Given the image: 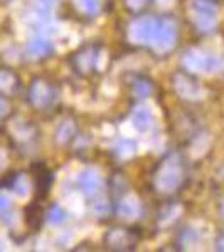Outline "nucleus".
<instances>
[{"label":"nucleus","instance_id":"12","mask_svg":"<svg viewBox=\"0 0 224 252\" xmlns=\"http://www.w3.org/2000/svg\"><path fill=\"white\" fill-rule=\"evenodd\" d=\"M31 51H32V54H36V56H44L51 51V44L44 39H36L34 42L31 44Z\"/></svg>","mask_w":224,"mask_h":252},{"label":"nucleus","instance_id":"17","mask_svg":"<svg viewBox=\"0 0 224 252\" xmlns=\"http://www.w3.org/2000/svg\"><path fill=\"white\" fill-rule=\"evenodd\" d=\"M158 2V5L160 7H170V5H174V2H176V0H157Z\"/></svg>","mask_w":224,"mask_h":252},{"label":"nucleus","instance_id":"11","mask_svg":"<svg viewBox=\"0 0 224 252\" xmlns=\"http://www.w3.org/2000/svg\"><path fill=\"white\" fill-rule=\"evenodd\" d=\"M78 7L84 14L95 15L100 10V0H78Z\"/></svg>","mask_w":224,"mask_h":252},{"label":"nucleus","instance_id":"2","mask_svg":"<svg viewBox=\"0 0 224 252\" xmlns=\"http://www.w3.org/2000/svg\"><path fill=\"white\" fill-rule=\"evenodd\" d=\"M184 66L192 72H218L224 67V61L214 54H206L201 51H187L184 56Z\"/></svg>","mask_w":224,"mask_h":252},{"label":"nucleus","instance_id":"16","mask_svg":"<svg viewBox=\"0 0 224 252\" xmlns=\"http://www.w3.org/2000/svg\"><path fill=\"white\" fill-rule=\"evenodd\" d=\"M145 3V0H128V5L132 7V9H140L142 5Z\"/></svg>","mask_w":224,"mask_h":252},{"label":"nucleus","instance_id":"14","mask_svg":"<svg viewBox=\"0 0 224 252\" xmlns=\"http://www.w3.org/2000/svg\"><path fill=\"white\" fill-rule=\"evenodd\" d=\"M49 220H51V223H61L64 220V212L59 209V207H54V209L51 210V214H49Z\"/></svg>","mask_w":224,"mask_h":252},{"label":"nucleus","instance_id":"8","mask_svg":"<svg viewBox=\"0 0 224 252\" xmlns=\"http://www.w3.org/2000/svg\"><path fill=\"white\" fill-rule=\"evenodd\" d=\"M79 184H81V187H83L84 192L93 195V193H96L101 187V175L96 168H89L81 175Z\"/></svg>","mask_w":224,"mask_h":252},{"label":"nucleus","instance_id":"3","mask_svg":"<svg viewBox=\"0 0 224 252\" xmlns=\"http://www.w3.org/2000/svg\"><path fill=\"white\" fill-rule=\"evenodd\" d=\"M177 40V27L172 20H160V22H155V29H153L152 39H150V44L155 49L157 52H167L170 51L174 46H176Z\"/></svg>","mask_w":224,"mask_h":252},{"label":"nucleus","instance_id":"9","mask_svg":"<svg viewBox=\"0 0 224 252\" xmlns=\"http://www.w3.org/2000/svg\"><path fill=\"white\" fill-rule=\"evenodd\" d=\"M118 214L123 219H135L140 214V202L135 195H128L118 205Z\"/></svg>","mask_w":224,"mask_h":252},{"label":"nucleus","instance_id":"5","mask_svg":"<svg viewBox=\"0 0 224 252\" xmlns=\"http://www.w3.org/2000/svg\"><path fill=\"white\" fill-rule=\"evenodd\" d=\"M155 22L153 19H138L135 22H132V26L128 27V39L133 44H144L150 42L155 29Z\"/></svg>","mask_w":224,"mask_h":252},{"label":"nucleus","instance_id":"4","mask_svg":"<svg viewBox=\"0 0 224 252\" xmlns=\"http://www.w3.org/2000/svg\"><path fill=\"white\" fill-rule=\"evenodd\" d=\"M182 172L181 166L176 161H167V163L158 170L157 177H155V185L160 192H172L176 190L179 184H181Z\"/></svg>","mask_w":224,"mask_h":252},{"label":"nucleus","instance_id":"13","mask_svg":"<svg viewBox=\"0 0 224 252\" xmlns=\"http://www.w3.org/2000/svg\"><path fill=\"white\" fill-rule=\"evenodd\" d=\"M73 133H75V128H73V125L71 123H64L63 126L59 128V133H58V138H59V141H68L69 138L73 136Z\"/></svg>","mask_w":224,"mask_h":252},{"label":"nucleus","instance_id":"7","mask_svg":"<svg viewBox=\"0 0 224 252\" xmlns=\"http://www.w3.org/2000/svg\"><path fill=\"white\" fill-rule=\"evenodd\" d=\"M153 125V115L149 108H137L132 115V126L138 131H149Z\"/></svg>","mask_w":224,"mask_h":252},{"label":"nucleus","instance_id":"15","mask_svg":"<svg viewBox=\"0 0 224 252\" xmlns=\"http://www.w3.org/2000/svg\"><path fill=\"white\" fill-rule=\"evenodd\" d=\"M150 91H152V88H150L147 83H142V81L135 86V93H137V94L140 96V97H147V96L150 94Z\"/></svg>","mask_w":224,"mask_h":252},{"label":"nucleus","instance_id":"10","mask_svg":"<svg viewBox=\"0 0 224 252\" xmlns=\"http://www.w3.org/2000/svg\"><path fill=\"white\" fill-rule=\"evenodd\" d=\"M32 99L37 106H46L51 99V91L44 83H36L32 88Z\"/></svg>","mask_w":224,"mask_h":252},{"label":"nucleus","instance_id":"6","mask_svg":"<svg viewBox=\"0 0 224 252\" xmlns=\"http://www.w3.org/2000/svg\"><path fill=\"white\" fill-rule=\"evenodd\" d=\"M176 89L179 94L186 97V99H201L204 96V89L199 86L195 81L186 78V76H177Z\"/></svg>","mask_w":224,"mask_h":252},{"label":"nucleus","instance_id":"1","mask_svg":"<svg viewBox=\"0 0 224 252\" xmlns=\"http://www.w3.org/2000/svg\"><path fill=\"white\" fill-rule=\"evenodd\" d=\"M190 15L199 29L202 32H209L218 24V5L214 0H192Z\"/></svg>","mask_w":224,"mask_h":252}]
</instances>
